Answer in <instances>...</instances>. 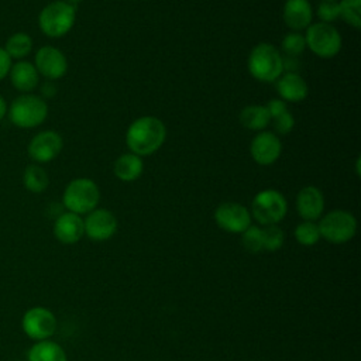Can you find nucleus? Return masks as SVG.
<instances>
[{"label":"nucleus","mask_w":361,"mask_h":361,"mask_svg":"<svg viewBox=\"0 0 361 361\" xmlns=\"http://www.w3.org/2000/svg\"><path fill=\"white\" fill-rule=\"evenodd\" d=\"M166 137L165 124L155 116H142L134 120L126 133L128 149L138 155H152L157 152Z\"/></svg>","instance_id":"1"},{"label":"nucleus","mask_w":361,"mask_h":361,"mask_svg":"<svg viewBox=\"0 0 361 361\" xmlns=\"http://www.w3.org/2000/svg\"><path fill=\"white\" fill-rule=\"evenodd\" d=\"M248 72L259 82H275L283 73V56L268 42L255 45L247 61Z\"/></svg>","instance_id":"2"},{"label":"nucleus","mask_w":361,"mask_h":361,"mask_svg":"<svg viewBox=\"0 0 361 361\" xmlns=\"http://www.w3.org/2000/svg\"><path fill=\"white\" fill-rule=\"evenodd\" d=\"M76 8L65 0H55L47 4L39 16L38 24L41 31L51 38L63 37L75 24Z\"/></svg>","instance_id":"3"},{"label":"nucleus","mask_w":361,"mask_h":361,"mask_svg":"<svg viewBox=\"0 0 361 361\" xmlns=\"http://www.w3.org/2000/svg\"><path fill=\"white\" fill-rule=\"evenodd\" d=\"M100 200L97 185L89 178H78L71 180L62 196L63 206L75 214H87L94 210Z\"/></svg>","instance_id":"4"},{"label":"nucleus","mask_w":361,"mask_h":361,"mask_svg":"<svg viewBox=\"0 0 361 361\" xmlns=\"http://www.w3.org/2000/svg\"><path fill=\"white\" fill-rule=\"evenodd\" d=\"M10 120L20 128H32L44 123L48 116V106L44 99L35 94H23L13 100L8 109Z\"/></svg>","instance_id":"5"},{"label":"nucleus","mask_w":361,"mask_h":361,"mask_svg":"<svg viewBox=\"0 0 361 361\" xmlns=\"http://www.w3.org/2000/svg\"><path fill=\"white\" fill-rule=\"evenodd\" d=\"M288 212L285 196L275 189L258 192L251 203L252 217L262 226L278 224Z\"/></svg>","instance_id":"6"},{"label":"nucleus","mask_w":361,"mask_h":361,"mask_svg":"<svg viewBox=\"0 0 361 361\" xmlns=\"http://www.w3.org/2000/svg\"><path fill=\"white\" fill-rule=\"evenodd\" d=\"M320 237L333 244L350 241L357 231V220L347 210H331L317 223Z\"/></svg>","instance_id":"7"},{"label":"nucleus","mask_w":361,"mask_h":361,"mask_svg":"<svg viewBox=\"0 0 361 361\" xmlns=\"http://www.w3.org/2000/svg\"><path fill=\"white\" fill-rule=\"evenodd\" d=\"M306 47L320 58H333L341 49L340 32L327 23H314L306 28Z\"/></svg>","instance_id":"8"},{"label":"nucleus","mask_w":361,"mask_h":361,"mask_svg":"<svg viewBox=\"0 0 361 361\" xmlns=\"http://www.w3.org/2000/svg\"><path fill=\"white\" fill-rule=\"evenodd\" d=\"M21 327L24 333L35 341L48 340L56 330V319L49 309L35 306L24 313Z\"/></svg>","instance_id":"9"},{"label":"nucleus","mask_w":361,"mask_h":361,"mask_svg":"<svg viewBox=\"0 0 361 361\" xmlns=\"http://www.w3.org/2000/svg\"><path fill=\"white\" fill-rule=\"evenodd\" d=\"M214 220L221 230L238 234L251 226V213L241 203L224 202L214 210Z\"/></svg>","instance_id":"10"},{"label":"nucleus","mask_w":361,"mask_h":361,"mask_svg":"<svg viewBox=\"0 0 361 361\" xmlns=\"http://www.w3.org/2000/svg\"><path fill=\"white\" fill-rule=\"evenodd\" d=\"M62 147H63L62 137L56 131L47 130L32 137L27 151L32 161L38 164H44L56 158L62 151Z\"/></svg>","instance_id":"11"},{"label":"nucleus","mask_w":361,"mask_h":361,"mask_svg":"<svg viewBox=\"0 0 361 361\" xmlns=\"http://www.w3.org/2000/svg\"><path fill=\"white\" fill-rule=\"evenodd\" d=\"M85 234L93 241H106L117 231V219L107 209H94L83 220Z\"/></svg>","instance_id":"12"},{"label":"nucleus","mask_w":361,"mask_h":361,"mask_svg":"<svg viewBox=\"0 0 361 361\" xmlns=\"http://www.w3.org/2000/svg\"><path fill=\"white\" fill-rule=\"evenodd\" d=\"M35 69L47 79H59L68 71L66 56L55 47H41L35 54Z\"/></svg>","instance_id":"13"},{"label":"nucleus","mask_w":361,"mask_h":361,"mask_svg":"<svg viewBox=\"0 0 361 361\" xmlns=\"http://www.w3.org/2000/svg\"><path fill=\"white\" fill-rule=\"evenodd\" d=\"M252 159L262 166L272 165L282 152V144L275 133L259 131L250 144Z\"/></svg>","instance_id":"14"},{"label":"nucleus","mask_w":361,"mask_h":361,"mask_svg":"<svg viewBox=\"0 0 361 361\" xmlns=\"http://www.w3.org/2000/svg\"><path fill=\"white\" fill-rule=\"evenodd\" d=\"M296 210L303 220L314 221L320 219L324 210V196L322 190L313 185L302 188L296 196Z\"/></svg>","instance_id":"15"},{"label":"nucleus","mask_w":361,"mask_h":361,"mask_svg":"<svg viewBox=\"0 0 361 361\" xmlns=\"http://www.w3.org/2000/svg\"><path fill=\"white\" fill-rule=\"evenodd\" d=\"M85 234L83 219L72 212L59 214L54 223V235L62 244H75Z\"/></svg>","instance_id":"16"},{"label":"nucleus","mask_w":361,"mask_h":361,"mask_svg":"<svg viewBox=\"0 0 361 361\" xmlns=\"http://www.w3.org/2000/svg\"><path fill=\"white\" fill-rule=\"evenodd\" d=\"M282 16L285 24L292 31L299 32L312 24L313 10L309 0H286Z\"/></svg>","instance_id":"17"},{"label":"nucleus","mask_w":361,"mask_h":361,"mask_svg":"<svg viewBox=\"0 0 361 361\" xmlns=\"http://www.w3.org/2000/svg\"><path fill=\"white\" fill-rule=\"evenodd\" d=\"M276 92L283 102H302L307 97V83L298 72H285L276 80Z\"/></svg>","instance_id":"18"},{"label":"nucleus","mask_w":361,"mask_h":361,"mask_svg":"<svg viewBox=\"0 0 361 361\" xmlns=\"http://www.w3.org/2000/svg\"><path fill=\"white\" fill-rule=\"evenodd\" d=\"M8 73L13 86L20 92H31L38 85L39 73L31 62L20 61L11 65Z\"/></svg>","instance_id":"19"},{"label":"nucleus","mask_w":361,"mask_h":361,"mask_svg":"<svg viewBox=\"0 0 361 361\" xmlns=\"http://www.w3.org/2000/svg\"><path fill=\"white\" fill-rule=\"evenodd\" d=\"M142 171H144V164H142L141 157H138L133 152L120 155L113 165V172H114L116 178L123 182H133V180L138 179L141 176Z\"/></svg>","instance_id":"20"},{"label":"nucleus","mask_w":361,"mask_h":361,"mask_svg":"<svg viewBox=\"0 0 361 361\" xmlns=\"http://www.w3.org/2000/svg\"><path fill=\"white\" fill-rule=\"evenodd\" d=\"M28 361H68L63 348L51 340L37 341L27 354Z\"/></svg>","instance_id":"21"},{"label":"nucleus","mask_w":361,"mask_h":361,"mask_svg":"<svg viewBox=\"0 0 361 361\" xmlns=\"http://www.w3.org/2000/svg\"><path fill=\"white\" fill-rule=\"evenodd\" d=\"M271 121L269 113L262 104H250L240 113V123L243 127L254 131L264 130Z\"/></svg>","instance_id":"22"},{"label":"nucleus","mask_w":361,"mask_h":361,"mask_svg":"<svg viewBox=\"0 0 361 361\" xmlns=\"http://www.w3.org/2000/svg\"><path fill=\"white\" fill-rule=\"evenodd\" d=\"M23 182H24V186L30 192L41 193L48 188L49 178H48L47 171L42 166H39L37 164H31L24 169Z\"/></svg>","instance_id":"23"},{"label":"nucleus","mask_w":361,"mask_h":361,"mask_svg":"<svg viewBox=\"0 0 361 361\" xmlns=\"http://www.w3.org/2000/svg\"><path fill=\"white\" fill-rule=\"evenodd\" d=\"M32 49V39L30 35L24 32H16L13 34L4 47V51L10 58H24L27 56Z\"/></svg>","instance_id":"24"},{"label":"nucleus","mask_w":361,"mask_h":361,"mask_svg":"<svg viewBox=\"0 0 361 361\" xmlns=\"http://www.w3.org/2000/svg\"><path fill=\"white\" fill-rule=\"evenodd\" d=\"M338 17L353 28L361 27V0H340Z\"/></svg>","instance_id":"25"},{"label":"nucleus","mask_w":361,"mask_h":361,"mask_svg":"<svg viewBox=\"0 0 361 361\" xmlns=\"http://www.w3.org/2000/svg\"><path fill=\"white\" fill-rule=\"evenodd\" d=\"M295 238L299 244L310 247L314 245L322 237L319 233V227L314 221H302L295 228Z\"/></svg>","instance_id":"26"},{"label":"nucleus","mask_w":361,"mask_h":361,"mask_svg":"<svg viewBox=\"0 0 361 361\" xmlns=\"http://www.w3.org/2000/svg\"><path fill=\"white\" fill-rule=\"evenodd\" d=\"M262 228V247L264 251H278L285 240V234L278 224L264 226Z\"/></svg>","instance_id":"27"},{"label":"nucleus","mask_w":361,"mask_h":361,"mask_svg":"<svg viewBox=\"0 0 361 361\" xmlns=\"http://www.w3.org/2000/svg\"><path fill=\"white\" fill-rule=\"evenodd\" d=\"M241 237V243L243 247L248 251V252H261L264 251L262 247V228L258 226H250L247 230H244Z\"/></svg>","instance_id":"28"},{"label":"nucleus","mask_w":361,"mask_h":361,"mask_svg":"<svg viewBox=\"0 0 361 361\" xmlns=\"http://www.w3.org/2000/svg\"><path fill=\"white\" fill-rule=\"evenodd\" d=\"M305 48H306L305 35H302L300 32L292 31L286 34L282 39V49L288 56H298L305 51Z\"/></svg>","instance_id":"29"},{"label":"nucleus","mask_w":361,"mask_h":361,"mask_svg":"<svg viewBox=\"0 0 361 361\" xmlns=\"http://www.w3.org/2000/svg\"><path fill=\"white\" fill-rule=\"evenodd\" d=\"M317 17L322 23H333L338 18V1L322 0L317 7Z\"/></svg>","instance_id":"30"},{"label":"nucleus","mask_w":361,"mask_h":361,"mask_svg":"<svg viewBox=\"0 0 361 361\" xmlns=\"http://www.w3.org/2000/svg\"><path fill=\"white\" fill-rule=\"evenodd\" d=\"M274 121V128L276 130L278 134H288L290 133V130L293 128V124H295V120H293V116L289 110L281 113L279 116L271 118Z\"/></svg>","instance_id":"31"},{"label":"nucleus","mask_w":361,"mask_h":361,"mask_svg":"<svg viewBox=\"0 0 361 361\" xmlns=\"http://www.w3.org/2000/svg\"><path fill=\"white\" fill-rule=\"evenodd\" d=\"M268 113H269V117L274 118L276 116H279L281 113L286 111L288 107H286V103L282 100V99H271L267 104H265Z\"/></svg>","instance_id":"32"},{"label":"nucleus","mask_w":361,"mask_h":361,"mask_svg":"<svg viewBox=\"0 0 361 361\" xmlns=\"http://www.w3.org/2000/svg\"><path fill=\"white\" fill-rule=\"evenodd\" d=\"M11 68V58L7 55L4 48H0V80L4 79Z\"/></svg>","instance_id":"33"},{"label":"nucleus","mask_w":361,"mask_h":361,"mask_svg":"<svg viewBox=\"0 0 361 361\" xmlns=\"http://www.w3.org/2000/svg\"><path fill=\"white\" fill-rule=\"evenodd\" d=\"M6 113H7V103H6V100L0 96V120L6 116Z\"/></svg>","instance_id":"34"},{"label":"nucleus","mask_w":361,"mask_h":361,"mask_svg":"<svg viewBox=\"0 0 361 361\" xmlns=\"http://www.w3.org/2000/svg\"><path fill=\"white\" fill-rule=\"evenodd\" d=\"M66 3H69V4H72V6H75V4H78V3H80L82 0H65Z\"/></svg>","instance_id":"35"},{"label":"nucleus","mask_w":361,"mask_h":361,"mask_svg":"<svg viewBox=\"0 0 361 361\" xmlns=\"http://www.w3.org/2000/svg\"><path fill=\"white\" fill-rule=\"evenodd\" d=\"M330 1H337V0H330Z\"/></svg>","instance_id":"36"}]
</instances>
